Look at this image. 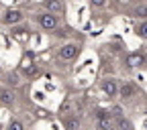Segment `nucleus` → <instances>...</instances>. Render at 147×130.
<instances>
[{"label":"nucleus","mask_w":147,"mask_h":130,"mask_svg":"<svg viewBox=\"0 0 147 130\" xmlns=\"http://www.w3.org/2000/svg\"><path fill=\"white\" fill-rule=\"evenodd\" d=\"M39 25L47 31H53L57 29V16H53V12H47V14H41L39 16Z\"/></svg>","instance_id":"obj_1"},{"label":"nucleus","mask_w":147,"mask_h":130,"mask_svg":"<svg viewBox=\"0 0 147 130\" xmlns=\"http://www.w3.org/2000/svg\"><path fill=\"white\" fill-rule=\"evenodd\" d=\"M76 55H78V45H74V43H67V45H63V47L59 49V57L65 59V61L74 59Z\"/></svg>","instance_id":"obj_2"},{"label":"nucleus","mask_w":147,"mask_h":130,"mask_svg":"<svg viewBox=\"0 0 147 130\" xmlns=\"http://www.w3.org/2000/svg\"><path fill=\"white\" fill-rule=\"evenodd\" d=\"M102 89H104V94L110 96V98L119 94V85H117L115 79H104V81H102Z\"/></svg>","instance_id":"obj_3"},{"label":"nucleus","mask_w":147,"mask_h":130,"mask_svg":"<svg viewBox=\"0 0 147 130\" xmlns=\"http://www.w3.org/2000/svg\"><path fill=\"white\" fill-rule=\"evenodd\" d=\"M21 21H23V12L21 10H6V14H4V23L6 25H16Z\"/></svg>","instance_id":"obj_4"},{"label":"nucleus","mask_w":147,"mask_h":130,"mask_svg":"<svg viewBox=\"0 0 147 130\" xmlns=\"http://www.w3.org/2000/svg\"><path fill=\"white\" fill-rule=\"evenodd\" d=\"M119 96H121L123 100L133 98V96H135V87H133L131 83H125V85H121V87H119Z\"/></svg>","instance_id":"obj_5"},{"label":"nucleus","mask_w":147,"mask_h":130,"mask_svg":"<svg viewBox=\"0 0 147 130\" xmlns=\"http://www.w3.org/2000/svg\"><path fill=\"white\" fill-rule=\"evenodd\" d=\"M143 63H145V57H143L141 53H133V55H129V59H127V65L129 67H139Z\"/></svg>","instance_id":"obj_6"},{"label":"nucleus","mask_w":147,"mask_h":130,"mask_svg":"<svg viewBox=\"0 0 147 130\" xmlns=\"http://www.w3.org/2000/svg\"><path fill=\"white\" fill-rule=\"evenodd\" d=\"M45 8L49 12H61L63 10V2L61 0H45Z\"/></svg>","instance_id":"obj_7"},{"label":"nucleus","mask_w":147,"mask_h":130,"mask_svg":"<svg viewBox=\"0 0 147 130\" xmlns=\"http://www.w3.org/2000/svg\"><path fill=\"white\" fill-rule=\"evenodd\" d=\"M0 102L2 104H12L14 102V91L12 89H0Z\"/></svg>","instance_id":"obj_8"},{"label":"nucleus","mask_w":147,"mask_h":130,"mask_svg":"<svg viewBox=\"0 0 147 130\" xmlns=\"http://www.w3.org/2000/svg\"><path fill=\"white\" fill-rule=\"evenodd\" d=\"M21 69H23V73H25V75H33V73L37 71V65H33V61L29 59V61H25V63L21 65Z\"/></svg>","instance_id":"obj_9"},{"label":"nucleus","mask_w":147,"mask_h":130,"mask_svg":"<svg viewBox=\"0 0 147 130\" xmlns=\"http://www.w3.org/2000/svg\"><path fill=\"white\" fill-rule=\"evenodd\" d=\"M117 126H119L121 130H131V128H133V124L129 122V120H125L123 116H119V122H117Z\"/></svg>","instance_id":"obj_10"},{"label":"nucleus","mask_w":147,"mask_h":130,"mask_svg":"<svg viewBox=\"0 0 147 130\" xmlns=\"http://www.w3.org/2000/svg\"><path fill=\"white\" fill-rule=\"evenodd\" d=\"M137 35L141 37V39H147V21H145V23H141V25L137 27Z\"/></svg>","instance_id":"obj_11"},{"label":"nucleus","mask_w":147,"mask_h":130,"mask_svg":"<svg viewBox=\"0 0 147 130\" xmlns=\"http://www.w3.org/2000/svg\"><path fill=\"white\" fill-rule=\"evenodd\" d=\"M135 16H147V4H139L137 8H135Z\"/></svg>","instance_id":"obj_12"},{"label":"nucleus","mask_w":147,"mask_h":130,"mask_svg":"<svg viewBox=\"0 0 147 130\" xmlns=\"http://www.w3.org/2000/svg\"><path fill=\"white\" fill-rule=\"evenodd\" d=\"M65 128H69V130H74V128H80V120H78V118H69V120L65 122Z\"/></svg>","instance_id":"obj_13"},{"label":"nucleus","mask_w":147,"mask_h":130,"mask_svg":"<svg viewBox=\"0 0 147 130\" xmlns=\"http://www.w3.org/2000/svg\"><path fill=\"white\" fill-rule=\"evenodd\" d=\"M10 128H12V130H23L25 126H23V122H16V120H14V122H10Z\"/></svg>","instance_id":"obj_14"},{"label":"nucleus","mask_w":147,"mask_h":130,"mask_svg":"<svg viewBox=\"0 0 147 130\" xmlns=\"http://www.w3.org/2000/svg\"><path fill=\"white\" fill-rule=\"evenodd\" d=\"M106 0H92V6H104Z\"/></svg>","instance_id":"obj_15"},{"label":"nucleus","mask_w":147,"mask_h":130,"mask_svg":"<svg viewBox=\"0 0 147 130\" xmlns=\"http://www.w3.org/2000/svg\"><path fill=\"white\" fill-rule=\"evenodd\" d=\"M113 112H115V116H123V110H121L119 106H115V108H113Z\"/></svg>","instance_id":"obj_16"}]
</instances>
